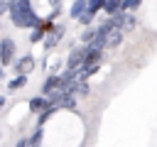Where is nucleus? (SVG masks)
Returning <instances> with one entry per match:
<instances>
[{
	"label": "nucleus",
	"mask_w": 157,
	"mask_h": 147,
	"mask_svg": "<svg viewBox=\"0 0 157 147\" xmlns=\"http://www.w3.org/2000/svg\"><path fill=\"white\" fill-rule=\"evenodd\" d=\"M49 2H52V5H59V0H49Z\"/></svg>",
	"instance_id": "21"
},
{
	"label": "nucleus",
	"mask_w": 157,
	"mask_h": 147,
	"mask_svg": "<svg viewBox=\"0 0 157 147\" xmlns=\"http://www.w3.org/2000/svg\"><path fill=\"white\" fill-rule=\"evenodd\" d=\"M86 10H88V0H76V2L71 5V17H74V20H81V17L86 15Z\"/></svg>",
	"instance_id": "7"
},
{
	"label": "nucleus",
	"mask_w": 157,
	"mask_h": 147,
	"mask_svg": "<svg viewBox=\"0 0 157 147\" xmlns=\"http://www.w3.org/2000/svg\"><path fill=\"white\" fill-rule=\"evenodd\" d=\"M98 61H101V51H96V49H88L83 66H98Z\"/></svg>",
	"instance_id": "10"
},
{
	"label": "nucleus",
	"mask_w": 157,
	"mask_h": 147,
	"mask_svg": "<svg viewBox=\"0 0 157 147\" xmlns=\"http://www.w3.org/2000/svg\"><path fill=\"white\" fill-rule=\"evenodd\" d=\"M0 78H2V69H0Z\"/></svg>",
	"instance_id": "23"
},
{
	"label": "nucleus",
	"mask_w": 157,
	"mask_h": 147,
	"mask_svg": "<svg viewBox=\"0 0 157 147\" xmlns=\"http://www.w3.org/2000/svg\"><path fill=\"white\" fill-rule=\"evenodd\" d=\"M10 12H32L29 0H12L10 2Z\"/></svg>",
	"instance_id": "8"
},
{
	"label": "nucleus",
	"mask_w": 157,
	"mask_h": 147,
	"mask_svg": "<svg viewBox=\"0 0 157 147\" xmlns=\"http://www.w3.org/2000/svg\"><path fill=\"white\" fill-rule=\"evenodd\" d=\"M17 147H29V140H20V142H17Z\"/></svg>",
	"instance_id": "19"
},
{
	"label": "nucleus",
	"mask_w": 157,
	"mask_h": 147,
	"mask_svg": "<svg viewBox=\"0 0 157 147\" xmlns=\"http://www.w3.org/2000/svg\"><path fill=\"white\" fill-rule=\"evenodd\" d=\"M103 10L110 12V15H120V12H123V0H108Z\"/></svg>",
	"instance_id": "9"
},
{
	"label": "nucleus",
	"mask_w": 157,
	"mask_h": 147,
	"mask_svg": "<svg viewBox=\"0 0 157 147\" xmlns=\"http://www.w3.org/2000/svg\"><path fill=\"white\" fill-rule=\"evenodd\" d=\"M32 69H34V59H32L29 54H27V56H22V59L15 64V71H17V76H27Z\"/></svg>",
	"instance_id": "5"
},
{
	"label": "nucleus",
	"mask_w": 157,
	"mask_h": 147,
	"mask_svg": "<svg viewBox=\"0 0 157 147\" xmlns=\"http://www.w3.org/2000/svg\"><path fill=\"white\" fill-rule=\"evenodd\" d=\"M98 2H101V5H103V7H105V2H108V0H98Z\"/></svg>",
	"instance_id": "22"
},
{
	"label": "nucleus",
	"mask_w": 157,
	"mask_h": 147,
	"mask_svg": "<svg viewBox=\"0 0 157 147\" xmlns=\"http://www.w3.org/2000/svg\"><path fill=\"white\" fill-rule=\"evenodd\" d=\"M2 105H5V98H2V96H0V110H2Z\"/></svg>",
	"instance_id": "20"
},
{
	"label": "nucleus",
	"mask_w": 157,
	"mask_h": 147,
	"mask_svg": "<svg viewBox=\"0 0 157 147\" xmlns=\"http://www.w3.org/2000/svg\"><path fill=\"white\" fill-rule=\"evenodd\" d=\"M142 0H123V10H137Z\"/></svg>",
	"instance_id": "15"
},
{
	"label": "nucleus",
	"mask_w": 157,
	"mask_h": 147,
	"mask_svg": "<svg viewBox=\"0 0 157 147\" xmlns=\"http://www.w3.org/2000/svg\"><path fill=\"white\" fill-rule=\"evenodd\" d=\"M7 10H10V2H0V15L7 12Z\"/></svg>",
	"instance_id": "18"
},
{
	"label": "nucleus",
	"mask_w": 157,
	"mask_h": 147,
	"mask_svg": "<svg viewBox=\"0 0 157 147\" xmlns=\"http://www.w3.org/2000/svg\"><path fill=\"white\" fill-rule=\"evenodd\" d=\"M0 2H5V0H0Z\"/></svg>",
	"instance_id": "24"
},
{
	"label": "nucleus",
	"mask_w": 157,
	"mask_h": 147,
	"mask_svg": "<svg viewBox=\"0 0 157 147\" xmlns=\"http://www.w3.org/2000/svg\"><path fill=\"white\" fill-rule=\"evenodd\" d=\"M39 142H42V130L37 127V130H34V135L29 137V147H39Z\"/></svg>",
	"instance_id": "14"
},
{
	"label": "nucleus",
	"mask_w": 157,
	"mask_h": 147,
	"mask_svg": "<svg viewBox=\"0 0 157 147\" xmlns=\"http://www.w3.org/2000/svg\"><path fill=\"white\" fill-rule=\"evenodd\" d=\"M120 42H123V32H113L105 39V47H120Z\"/></svg>",
	"instance_id": "12"
},
{
	"label": "nucleus",
	"mask_w": 157,
	"mask_h": 147,
	"mask_svg": "<svg viewBox=\"0 0 157 147\" xmlns=\"http://www.w3.org/2000/svg\"><path fill=\"white\" fill-rule=\"evenodd\" d=\"M12 17V24L15 27H37V15L34 12H10Z\"/></svg>",
	"instance_id": "1"
},
{
	"label": "nucleus",
	"mask_w": 157,
	"mask_h": 147,
	"mask_svg": "<svg viewBox=\"0 0 157 147\" xmlns=\"http://www.w3.org/2000/svg\"><path fill=\"white\" fill-rule=\"evenodd\" d=\"M49 108H52V103H49L47 98H42V96H37V98L29 100V110H32V113H47Z\"/></svg>",
	"instance_id": "6"
},
{
	"label": "nucleus",
	"mask_w": 157,
	"mask_h": 147,
	"mask_svg": "<svg viewBox=\"0 0 157 147\" xmlns=\"http://www.w3.org/2000/svg\"><path fill=\"white\" fill-rule=\"evenodd\" d=\"M86 54H88V47H78L69 54V61H66V69L69 71H78V66H83L86 61Z\"/></svg>",
	"instance_id": "2"
},
{
	"label": "nucleus",
	"mask_w": 157,
	"mask_h": 147,
	"mask_svg": "<svg viewBox=\"0 0 157 147\" xmlns=\"http://www.w3.org/2000/svg\"><path fill=\"white\" fill-rule=\"evenodd\" d=\"M25 86H27V76H17V78H12V81L7 83L10 91H20V88H25Z\"/></svg>",
	"instance_id": "11"
},
{
	"label": "nucleus",
	"mask_w": 157,
	"mask_h": 147,
	"mask_svg": "<svg viewBox=\"0 0 157 147\" xmlns=\"http://www.w3.org/2000/svg\"><path fill=\"white\" fill-rule=\"evenodd\" d=\"M15 54V42L12 39H0V64H10Z\"/></svg>",
	"instance_id": "4"
},
{
	"label": "nucleus",
	"mask_w": 157,
	"mask_h": 147,
	"mask_svg": "<svg viewBox=\"0 0 157 147\" xmlns=\"http://www.w3.org/2000/svg\"><path fill=\"white\" fill-rule=\"evenodd\" d=\"M123 29H128V32L135 29V17H132V15H125V24H123Z\"/></svg>",
	"instance_id": "16"
},
{
	"label": "nucleus",
	"mask_w": 157,
	"mask_h": 147,
	"mask_svg": "<svg viewBox=\"0 0 157 147\" xmlns=\"http://www.w3.org/2000/svg\"><path fill=\"white\" fill-rule=\"evenodd\" d=\"M91 17H93V15H88V12H86V15H83L78 22H81V24H88V22H91Z\"/></svg>",
	"instance_id": "17"
},
{
	"label": "nucleus",
	"mask_w": 157,
	"mask_h": 147,
	"mask_svg": "<svg viewBox=\"0 0 157 147\" xmlns=\"http://www.w3.org/2000/svg\"><path fill=\"white\" fill-rule=\"evenodd\" d=\"M44 32H47V29H44L42 24H37V27L32 29V34H29V39H32V42H39V39L44 37Z\"/></svg>",
	"instance_id": "13"
},
{
	"label": "nucleus",
	"mask_w": 157,
	"mask_h": 147,
	"mask_svg": "<svg viewBox=\"0 0 157 147\" xmlns=\"http://www.w3.org/2000/svg\"><path fill=\"white\" fill-rule=\"evenodd\" d=\"M56 91H66V81L61 78V76H49L47 81H44V86H42V93H56Z\"/></svg>",
	"instance_id": "3"
}]
</instances>
